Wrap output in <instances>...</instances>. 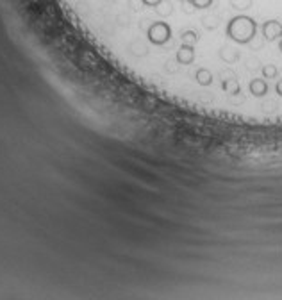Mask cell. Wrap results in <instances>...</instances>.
Returning a JSON list of instances; mask_svg holds the SVG:
<instances>
[{
	"label": "cell",
	"mask_w": 282,
	"mask_h": 300,
	"mask_svg": "<svg viewBox=\"0 0 282 300\" xmlns=\"http://www.w3.org/2000/svg\"><path fill=\"white\" fill-rule=\"evenodd\" d=\"M232 7L234 9H239V11H245L248 7L252 6V0H231Z\"/></svg>",
	"instance_id": "obj_10"
},
{
	"label": "cell",
	"mask_w": 282,
	"mask_h": 300,
	"mask_svg": "<svg viewBox=\"0 0 282 300\" xmlns=\"http://www.w3.org/2000/svg\"><path fill=\"white\" fill-rule=\"evenodd\" d=\"M255 32H257V24L252 20L250 16H245V14H239V16H234L227 25V36L231 38L236 43H250L254 40Z\"/></svg>",
	"instance_id": "obj_1"
},
{
	"label": "cell",
	"mask_w": 282,
	"mask_h": 300,
	"mask_svg": "<svg viewBox=\"0 0 282 300\" xmlns=\"http://www.w3.org/2000/svg\"><path fill=\"white\" fill-rule=\"evenodd\" d=\"M182 43H186V45H195L198 41V36H197V32L195 31H186V32H182Z\"/></svg>",
	"instance_id": "obj_9"
},
{
	"label": "cell",
	"mask_w": 282,
	"mask_h": 300,
	"mask_svg": "<svg viewBox=\"0 0 282 300\" xmlns=\"http://www.w3.org/2000/svg\"><path fill=\"white\" fill-rule=\"evenodd\" d=\"M262 75H265L266 79H273L277 75V68L273 65H265L262 66Z\"/></svg>",
	"instance_id": "obj_11"
},
{
	"label": "cell",
	"mask_w": 282,
	"mask_h": 300,
	"mask_svg": "<svg viewBox=\"0 0 282 300\" xmlns=\"http://www.w3.org/2000/svg\"><path fill=\"white\" fill-rule=\"evenodd\" d=\"M191 4H193L195 9H205V7H209L213 4V0H190Z\"/></svg>",
	"instance_id": "obj_12"
},
{
	"label": "cell",
	"mask_w": 282,
	"mask_h": 300,
	"mask_svg": "<svg viewBox=\"0 0 282 300\" xmlns=\"http://www.w3.org/2000/svg\"><path fill=\"white\" fill-rule=\"evenodd\" d=\"M175 59H177V63H179V65H191V63H193V59H195L193 45H186V43L180 45V48L177 50Z\"/></svg>",
	"instance_id": "obj_4"
},
{
	"label": "cell",
	"mask_w": 282,
	"mask_h": 300,
	"mask_svg": "<svg viewBox=\"0 0 282 300\" xmlns=\"http://www.w3.org/2000/svg\"><path fill=\"white\" fill-rule=\"evenodd\" d=\"M275 91L279 93V95L282 97V79H280V81H279V82H277V84H275Z\"/></svg>",
	"instance_id": "obj_15"
},
{
	"label": "cell",
	"mask_w": 282,
	"mask_h": 300,
	"mask_svg": "<svg viewBox=\"0 0 282 300\" xmlns=\"http://www.w3.org/2000/svg\"><path fill=\"white\" fill-rule=\"evenodd\" d=\"M279 50L282 52V36H280V41H279Z\"/></svg>",
	"instance_id": "obj_16"
},
{
	"label": "cell",
	"mask_w": 282,
	"mask_h": 300,
	"mask_svg": "<svg viewBox=\"0 0 282 300\" xmlns=\"http://www.w3.org/2000/svg\"><path fill=\"white\" fill-rule=\"evenodd\" d=\"M180 2H182V4H187V2H190V0H180Z\"/></svg>",
	"instance_id": "obj_17"
},
{
	"label": "cell",
	"mask_w": 282,
	"mask_h": 300,
	"mask_svg": "<svg viewBox=\"0 0 282 300\" xmlns=\"http://www.w3.org/2000/svg\"><path fill=\"white\" fill-rule=\"evenodd\" d=\"M218 25V20L214 16H211V18H205L204 20V27H208V29H214Z\"/></svg>",
	"instance_id": "obj_13"
},
{
	"label": "cell",
	"mask_w": 282,
	"mask_h": 300,
	"mask_svg": "<svg viewBox=\"0 0 282 300\" xmlns=\"http://www.w3.org/2000/svg\"><path fill=\"white\" fill-rule=\"evenodd\" d=\"M161 2H163V0H141V4L146 7H157Z\"/></svg>",
	"instance_id": "obj_14"
},
{
	"label": "cell",
	"mask_w": 282,
	"mask_h": 300,
	"mask_svg": "<svg viewBox=\"0 0 282 300\" xmlns=\"http://www.w3.org/2000/svg\"><path fill=\"white\" fill-rule=\"evenodd\" d=\"M221 88H223L225 93H231V95H238V93H239L238 79H223V82H221Z\"/></svg>",
	"instance_id": "obj_7"
},
{
	"label": "cell",
	"mask_w": 282,
	"mask_h": 300,
	"mask_svg": "<svg viewBox=\"0 0 282 300\" xmlns=\"http://www.w3.org/2000/svg\"><path fill=\"white\" fill-rule=\"evenodd\" d=\"M195 79H197V82L200 86H209L213 82V73L205 68H200V70H197V73H195Z\"/></svg>",
	"instance_id": "obj_6"
},
{
	"label": "cell",
	"mask_w": 282,
	"mask_h": 300,
	"mask_svg": "<svg viewBox=\"0 0 282 300\" xmlns=\"http://www.w3.org/2000/svg\"><path fill=\"white\" fill-rule=\"evenodd\" d=\"M172 38V29L166 22H152L146 29V40L152 45H164Z\"/></svg>",
	"instance_id": "obj_2"
},
{
	"label": "cell",
	"mask_w": 282,
	"mask_h": 300,
	"mask_svg": "<svg viewBox=\"0 0 282 300\" xmlns=\"http://www.w3.org/2000/svg\"><path fill=\"white\" fill-rule=\"evenodd\" d=\"M262 36L266 41H275L282 36V24L277 20H268L262 24Z\"/></svg>",
	"instance_id": "obj_3"
},
{
	"label": "cell",
	"mask_w": 282,
	"mask_h": 300,
	"mask_svg": "<svg viewBox=\"0 0 282 300\" xmlns=\"http://www.w3.org/2000/svg\"><path fill=\"white\" fill-rule=\"evenodd\" d=\"M248 88H250V93L254 97H265L268 93V84L262 79H252Z\"/></svg>",
	"instance_id": "obj_5"
},
{
	"label": "cell",
	"mask_w": 282,
	"mask_h": 300,
	"mask_svg": "<svg viewBox=\"0 0 282 300\" xmlns=\"http://www.w3.org/2000/svg\"><path fill=\"white\" fill-rule=\"evenodd\" d=\"M154 9H156V13L161 14V16H168V14H172L174 7H172V4L168 2V0H163V2H161L157 7H154Z\"/></svg>",
	"instance_id": "obj_8"
}]
</instances>
